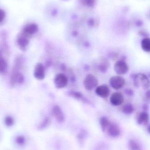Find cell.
<instances>
[{
  "label": "cell",
  "mask_w": 150,
  "mask_h": 150,
  "mask_svg": "<svg viewBox=\"0 0 150 150\" xmlns=\"http://www.w3.org/2000/svg\"><path fill=\"white\" fill-rule=\"evenodd\" d=\"M134 85L137 88L147 89L150 86V81L147 76L144 74H136L133 77Z\"/></svg>",
  "instance_id": "1"
},
{
  "label": "cell",
  "mask_w": 150,
  "mask_h": 150,
  "mask_svg": "<svg viewBox=\"0 0 150 150\" xmlns=\"http://www.w3.org/2000/svg\"><path fill=\"white\" fill-rule=\"evenodd\" d=\"M98 80L94 75L90 74L87 75L83 81V85L85 90L88 91H92L97 87Z\"/></svg>",
  "instance_id": "2"
},
{
  "label": "cell",
  "mask_w": 150,
  "mask_h": 150,
  "mask_svg": "<svg viewBox=\"0 0 150 150\" xmlns=\"http://www.w3.org/2000/svg\"><path fill=\"white\" fill-rule=\"evenodd\" d=\"M54 84L58 89H63L68 85V79L66 75L63 74H58L54 78Z\"/></svg>",
  "instance_id": "3"
},
{
  "label": "cell",
  "mask_w": 150,
  "mask_h": 150,
  "mask_svg": "<svg viewBox=\"0 0 150 150\" xmlns=\"http://www.w3.org/2000/svg\"><path fill=\"white\" fill-rule=\"evenodd\" d=\"M23 75L18 70H13L10 79V83L11 86H15L17 84H21L24 81Z\"/></svg>",
  "instance_id": "4"
},
{
  "label": "cell",
  "mask_w": 150,
  "mask_h": 150,
  "mask_svg": "<svg viewBox=\"0 0 150 150\" xmlns=\"http://www.w3.org/2000/svg\"><path fill=\"white\" fill-rule=\"evenodd\" d=\"M111 86L115 90H119L122 88L125 84L124 78L119 75L112 76L109 80Z\"/></svg>",
  "instance_id": "5"
},
{
  "label": "cell",
  "mask_w": 150,
  "mask_h": 150,
  "mask_svg": "<svg viewBox=\"0 0 150 150\" xmlns=\"http://www.w3.org/2000/svg\"><path fill=\"white\" fill-rule=\"evenodd\" d=\"M33 75L36 79L42 80L45 76V70L44 65L41 63L36 64L33 70Z\"/></svg>",
  "instance_id": "6"
},
{
  "label": "cell",
  "mask_w": 150,
  "mask_h": 150,
  "mask_svg": "<svg viewBox=\"0 0 150 150\" xmlns=\"http://www.w3.org/2000/svg\"><path fill=\"white\" fill-rule=\"evenodd\" d=\"M114 70L118 75H125L128 72V66L124 61H119L114 65Z\"/></svg>",
  "instance_id": "7"
},
{
  "label": "cell",
  "mask_w": 150,
  "mask_h": 150,
  "mask_svg": "<svg viewBox=\"0 0 150 150\" xmlns=\"http://www.w3.org/2000/svg\"><path fill=\"white\" fill-rule=\"evenodd\" d=\"M29 37L26 36L23 33L17 37L16 43L18 47L23 51H26L28 48L29 45Z\"/></svg>",
  "instance_id": "8"
},
{
  "label": "cell",
  "mask_w": 150,
  "mask_h": 150,
  "mask_svg": "<svg viewBox=\"0 0 150 150\" xmlns=\"http://www.w3.org/2000/svg\"><path fill=\"white\" fill-rule=\"evenodd\" d=\"M38 30V27L36 24H28L24 27L22 33L29 38L32 35L37 33Z\"/></svg>",
  "instance_id": "9"
},
{
  "label": "cell",
  "mask_w": 150,
  "mask_h": 150,
  "mask_svg": "<svg viewBox=\"0 0 150 150\" xmlns=\"http://www.w3.org/2000/svg\"><path fill=\"white\" fill-rule=\"evenodd\" d=\"M110 101L111 104L115 106L120 105L124 101L123 95L119 92H114L110 97Z\"/></svg>",
  "instance_id": "10"
},
{
  "label": "cell",
  "mask_w": 150,
  "mask_h": 150,
  "mask_svg": "<svg viewBox=\"0 0 150 150\" xmlns=\"http://www.w3.org/2000/svg\"><path fill=\"white\" fill-rule=\"evenodd\" d=\"M96 94L102 98H107L110 94V89L106 85H101L98 86L95 90Z\"/></svg>",
  "instance_id": "11"
},
{
  "label": "cell",
  "mask_w": 150,
  "mask_h": 150,
  "mask_svg": "<svg viewBox=\"0 0 150 150\" xmlns=\"http://www.w3.org/2000/svg\"><path fill=\"white\" fill-rule=\"evenodd\" d=\"M107 132L112 137H117L119 136L121 134L120 129L118 125L111 122L107 129Z\"/></svg>",
  "instance_id": "12"
},
{
  "label": "cell",
  "mask_w": 150,
  "mask_h": 150,
  "mask_svg": "<svg viewBox=\"0 0 150 150\" xmlns=\"http://www.w3.org/2000/svg\"><path fill=\"white\" fill-rule=\"evenodd\" d=\"M52 113L57 120L60 122L63 121L64 115L60 107L57 105L54 106L52 109Z\"/></svg>",
  "instance_id": "13"
},
{
  "label": "cell",
  "mask_w": 150,
  "mask_h": 150,
  "mask_svg": "<svg viewBox=\"0 0 150 150\" xmlns=\"http://www.w3.org/2000/svg\"><path fill=\"white\" fill-rule=\"evenodd\" d=\"M68 95L74 98L81 100L84 103H89L88 100L84 97L82 93L77 91H71L68 93Z\"/></svg>",
  "instance_id": "14"
},
{
  "label": "cell",
  "mask_w": 150,
  "mask_h": 150,
  "mask_svg": "<svg viewBox=\"0 0 150 150\" xmlns=\"http://www.w3.org/2000/svg\"><path fill=\"white\" fill-rule=\"evenodd\" d=\"M149 116L148 113L145 112L140 113L137 118V122L139 124H146L149 121Z\"/></svg>",
  "instance_id": "15"
},
{
  "label": "cell",
  "mask_w": 150,
  "mask_h": 150,
  "mask_svg": "<svg viewBox=\"0 0 150 150\" xmlns=\"http://www.w3.org/2000/svg\"><path fill=\"white\" fill-rule=\"evenodd\" d=\"M8 63L6 60L1 55L0 58V73L1 75H4L7 73Z\"/></svg>",
  "instance_id": "16"
},
{
  "label": "cell",
  "mask_w": 150,
  "mask_h": 150,
  "mask_svg": "<svg viewBox=\"0 0 150 150\" xmlns=\"http://www.w3.org/2000/svg\"><path fill=\"white\" fill-rule=\"evenodd\" d=\"M128 147L129 150H142L141 144L137 141L134 139H132L129 141Z\"/></svg>",
  "instance_id": "17"
},
{
  "label": "cell",
  "mask_w": 150,
  "mask_h": 150,
  "mask_svg": "<svg viewBox=\"0 0 150 150\" xmlns=\"http://www.w3.org/2000/svg\"><path fill=\"white\" fill-rule=\"evenodd\" d=\"M142 49L146 52H150V38H146L143 40L141 44Z\"/></svg>",
  "instance_id": "18"
},
{
  "label": "cell",
  "mask_w": 150,
  "mask_h": 150,
  "mask_svg": "<svg viewBox=\"0 0 150 150\" xmlns=\"http://www.w3.org/2000/svg\"><path fill=\"white\" fill-rule=\"evenodd\" d=\"M109 65L110 64L107 60H104L102 61V62L100 64L98 67L99 70L101 73L105 74L107 72L108 68H109Z\"/></svg>",
  "instance_id": "19"
},
{
  "label": "cell",
  "mask_w": 150,
  "mask_h": 150,
  "mask_svg": "<svg viewBox=\"0 0 150 150\" xmlns=\"http://www.w3.org/2000/svg\"><path fill=\"white\" fill-rule=\"evenodd\" d=\"M122 112L126 114H131L134 112V108L132 104L128 103L126 104L122 108Z\"/></svg>",
  "instance_id": "20"
},
{
  "label": "cell",
  "mask_w": 150,
  "mask_h": 150,
  "mask_svg": "<svg viewBox=\"0 0 150 150\" xmlns=\"http://www.w3.org/2000/svg\"><path fill=\"white\" fill-rule=\"evenodd\" d=\"M110 123H111V122L109 121V120L107 117H103L100 119V124L101 125L102 129L104 131L107 129Z\"/></svg>",
  "instance_id": "21"
},
{
  "label": "cell",
  "mask_w": 150,
  "mask_h": 150,
  "mask_svg": "<svg viewBox=\"0 0 150 150\" xmlns=\"http://www.w3.org/2000/svg\"><path fill=\"white\" fill-rule=\"evenodd\" d=\"M80 1L85 6L92 7L95 4V0H80Z\"/></svg>",
  "instance_id": "22"
},
{
  "label": "cell",
  "mask_w": 150,
  "mask_h": 150,
  "mask_svg": "<svg viewBox=\"0 0 150 150\" xmlns=\"http://www.w3.org/2000/svg\"><path fill=\"white\" fill-rule=\"evenodd\" d=\"M13 122H14V120H13V118L11 116H6L5 119V122L6 125L8 126H11L13 124Z\"/></svg>",
  "instance_id": "23"
},
{
  "label": "cell",
  "mask_w": 150,
  "mask_h": 150,
  "mask_svg": "<svg viewBox=\"0 0 150 150\" xmlns=\"http://www.w3.org/2000/svg\"><path fill=\"white\" fill-rule=\"evenodd\" d=\"M124 91H125V93H126V95H127L128 96H129V97L134 96V92L131 88H127Z\"/></svg>",
  "instance_id": "24"
},
{
  "label": "cell",
  "mask_w": 150,
  "mask_h": 150,
  "mask_svg": "<svg viewBox=\"0 0 150 150\" xmlns=\"http://www.w3.org/2000/svg\"><path fill=\"white\" fill-rule=\"evenodd\" d=\"M5 17V13L4 11L3 10H1L0 11V23L1 24L4 20Z\"/></svg>",
  "instance_id": "25"
},
{
  "label": "cell",
  "mask_w": 150,
  "mask_h": 150,
  "mask_svg": "<svg viewBox=\"0 0 150 150\" xmlns=\"http://www.w3.org/2000/svg\"><path fill=\"white\" fill-rule=\"evenodd\" d=\"M110 58L111 59H117V57H118V54L116 53L115 52L112 53L111 54H110Z\"/></svg>",
  "instance_id": "26"
},
{
  "label": "cell",
  "mask_w": 150,
  "mask_h": 150,
  "mask_svg": "<svg viewBox=\"0 0 150 150\" xmlns=\"http://www.w3.org/2000/svg\"><path fill=\"white\" fill-rule=\"evenodd\" d=\"M145 95L147 98L150 99V89L147 90V91L145 93Z\"/></svg>",
  "instance_id": "27"
},
{
  "label": "cell",
  "mask_w": 150,
  "mask_h": 150,
  "mask_svg": "<svg viewBox=\"0 0 150 150\" xmlns=\"http://www.w3.org/2000/svg\"><path fill=\"white\" fill-rule=\"evenodd\" d=\"M149 107L147 104H144L143 106V109L144 110V111H147L149 109Z\"/></svg>",
  "instance_id": "28"
},
{
  "label": "cell",
  "mask_w": 150,
  "mask_h": 150,
  "mask_svg": "<svg viewBox=\"0 0 150 150\" xmlns=\"http://www.w3.org/2000/svg\"><path fill=\"white\" fill-rule=\"evenodd\" d=\"M147 130H148V132L150 134V124L148 126V128H147Z\"/></svg>",
  "instance_id": "29"
}]
</instances>
